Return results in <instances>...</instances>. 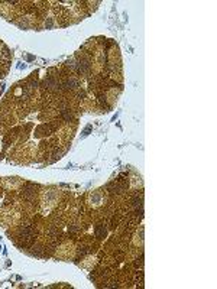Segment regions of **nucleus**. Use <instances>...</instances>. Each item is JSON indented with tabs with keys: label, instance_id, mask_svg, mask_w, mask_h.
<instances>
[{
	"label": "nucleus",
	"instance_id": "nucleus-1",
	"mask_svg": "<svg viewBox=\"0 0 217 289\" xmlns=\"http://www.w3.org/2000/svg\"><path fill=\"white\" fill-rule=\"evenodd\" d=\"M35 194V187L33 185H26V188L23 190V195L26 198H32V195Z\"/></svg>",
	"mask_w": 217,
	"mask_h": 289
},
{
	"label": "nucleus",
	"instance_id": "nucleus-2",
	"mask_svg": "<svg viewBox=\"0 0 217 289\" xmlns=\"http://www.w3.org/2000/svg\"><path fill=\"white\" fill-rule=\"evenodd\" d=\"M95 234H97L98 239H103V237L106 236V228L101 227V226H97V227H95Z\"/></svg>",
	"mask_w": 217,
	"mask_h": 289
},
{
	"label": "nucleus",
	"instance_id": "nucleus-3",
	"mask_svg": "<svg viewBox=\"0 0 217 289\" xmlns=\"http://www.w3.org/2000/svg\"><path fill=\"white\" fill-rule=\"evenodd\" d=\"M62 117H64L65 120H71L72 114H71V111H69V110H64V111H62Z\"/></svg>",
	"mask_w": 217,
	"mask_h": 289
}]
</instances>
